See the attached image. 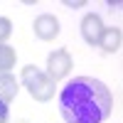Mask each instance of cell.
<instances>
[{
    "instance_id": "2",
    "label": "cell",
    "mask_w": 123,
    "mask_h": 123,
    "mask_svg": "<svg viewBox=\"0 0 123 123\" xmlns=\"http://www.w3.org/2000/svg\"><path fill=\"white\" fill-rule=\"evenodd\" d=\"M20 84L27 89V94L35 101H42L44 104V101L54 98V81L49 79L39 67H35V64L22 67V71H20Z\"/></svg>"
},
{
    "instance_id": "8",
    "label": "cell",
    "mask_w": 123,
    "mask_h": 123,
    "mask_svg": "<svg viewBox=\"0 0 123 123\" xmlns=\"http://www.w3.org/2000/svg\"><path fill=\"white\" fill-rule=\"evenodd\" d=\"M17 62V52L10 44H0V74H10Z\"/></svg>"
},
{
    "instance_id": "1",
    "label": "cell",
    "mask_w": 123,
    "mask_h": 123,
    "mask_svg": "<svg viewBox=\"0 0 123 123\" xmlns=\"http://www.w3.org/2000/svg\"><path fill=\"white\" fill-rule=\"evenodd\" d=\"M111 111L113 94L94 76H76L59 91V113L64 123H104Z\"/></svg>"
},
{
    "instance_id": "5",
    "label": "cell",
    "mask_w": 123,
    "mask_h": 123,
    "mask_svg": "<svg viewBox=\"0 0 123 123\" xmlns=\"http://www.w3.org/2000/svg\"><path fill=\"white\" fill-rule=\"evenodd\" d=\"M101 32H104V20H101V15H96V12L84 15V20H81V37H84V42L91 44V47H98Z\"/></svg>"
},
{
    "instance_id": "9",
    "label": "cell",
    "mask_w": 123,
    "mask_h": 123,
    "mask_svg": "<svg viewBox=\"0 0 123 123\" xmlns=\"http://www.w3.org/2000/svg\"><path fill=\"white\" fill-rule=\"evenodd\" d=\"M12 35V22L10 17H0V44H5V39Z\"/></svg>"
},
{
    "instance_id": "11",
    "label": "cell",
    "mask_w": 123,
    "mask_h": 123,
    "mask_svg": "<svg viewBox=\"0 0 123 123\" xmlns=\"http://www.w3.org/2000/svg\"><path fill=\"white\" fill-rule=\"evenodd\" d=\"M64 5H67V7H84L86 0H76V3H74V0H64Z\"/></svg>"
},
{
    "instance_id": "7",
    "label": "cell",
    "mask_w": 123,
    "mask_h": 123,
    "mask_svg": "<svg viewBox=\"0 0 123 123\" xmlns=\"http://www.w3.org/2000/svg\"><path fill=\"white\" fill-rule=\"evenodd\" d=\"M20 91V81L12 74H0V101L3 104H10Z\"/></svg>"
},
{
    "instance_id": "4",
    "label": "cell",
    "mask_w": 123,
    "mask_h": 123,
    "mask_svg": "<svg viewBox=\"0 0 123 123\" xmlns=\"http://www.w3.org/2000/svg\"><path fill=\"white\" fill-rule=\"evenodd\" d=\"M32 30H35V35L42 39V42H52V39L59 37V20L54 15H49V12H42V15L35 17Z\"/></svg>"
},
{
    "instance_id": "3",
    "label": "cell",
    "mask_w": 123,
    "mask_h": 123,
    "mask_svg": "<svg viewBox=\"0 0 123 123\" xmlns=\"http://www.w3.org/2000/svg\"><path fill=\"white\" fill-rule=\"evenodd\" d=\"M71 67H74V62H71V54L67 49H54V52L47 57V71L44 74L57 84V81H62L64 76H69Z\"/></svg>"
},
{
    "instance_id": "10",
    "label": "cell",
    "mask_w": 123,
    "mask_h": 123,
    "mask_svg": "<svg viewBox=\"0 0 123 123\" xmlns=\"http://www.w3.org/2000/svg\"><path fill=\"white\" fill-rule=\"evenodd\" d=\"M7 121H10V104L0 101V123H7Z\"/></svg>"
},
{
    "instance_id": "6",
    "label": "cell",
    "mask_w": 123,
    "mask_h": 123,
    "mask_svg": "<svg viewBox=\"0 0 123 123\" xmlns=\"http://www.w3.org/2000/svg\"><path fill=\"white\" fill-rule=\"evenodd\" d=\"M123 44V32L121 27H104V32H101V39H98V47L104 49L106 54H113L118 52Z\"/></svg>"
}]
</instances>
